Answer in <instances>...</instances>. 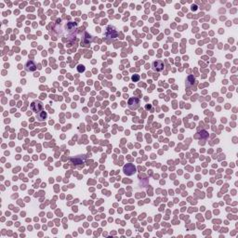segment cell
<instances>
[{
  "mask_svg": "<svg viewBox=\"0 0 238 238\" xmlns=\"http://www.w3.org/2000/svg\"><path fill=\"white\" fill-rule=\"evenodd\" d=\"M138 79H139V76H133V77H132V80H133V81H134V80H136V81H137Z\"/></svg>",
  "mask_w": 238,
  "mask_h": 238,
  "instance_id": "cell-9",
  "label": "cell"
},
{
  "mask_svg": "<svg viewBox=\"0 0 238 238\" xmlns=\"http://www.w3.org/2000/svg\"><path fill=\"white\" fill-rule=\"evenodd\" d=\"M31 108H32V110L33 111V112H39V111H41L42 110V108H43V104L41 103L39 100H35V102H32V104H31Z\"/></svg>",
  "mask_w": 238,
  "mask_h": 238,
  "instance_id": "cell-4",
  "label": "cell"
},
{
  "mask_svg": "<svg viewBox=\"0 0 238 238\" xmlns=\"http://www.w3.org/2000/svg\"><path fill=\"white\" fill-rule=\"evenodd\" d=\"M152 69L156 72H161L164 70V62L162 61H155L152 62Z\"/></svg>",
  "mask_w": 238,
  "mask_h": 238,
  "instance_id": "cell-3",
  "label": "cell"
},
{
  "mask_svg": "<svg viewBox=\"0 0 238 238\" xmlns=\"http://www.w3.org/2000/svg\"><path fill=\"white\" fill-rule=\"evenodd\" d=\"M124 172L126 175H128V176H131V175H133L136 172V168L132 164H126V165L124 166Z\"/></svg>",
  "mask_w": 238,
  "mask_h": 238,
  "instance_id": "cell-1",
  "label": "cell"
},
{
  "mask_svg": "<svg viewBox=\"0 0 238 238\" xmlns=\"http://www.w3.org/2000/svg\"><path fill=\"white\" fill-rule=\"evenodd\" d=\"M85 36H86V37H89V38H91V35H89L88 33H85ZM83 42H84L85 44H88V41L87 39H83Z\"/></svg>",
  "mask_w": 238,
  "mask_h": 238,
  "instance_id": "cell-7",
  "label": "cell"
},
{
  "mask_svg": "<svg viewBox=\"0 0 238 238\" xmlns=\"http://www.w3.org/2000/svg\"><path fill=\"white\" fill-rule=\"evenodd\" d=\"M128 106L130 109L136 110L137 108H139V106H140V100L137 98H131L128 100Z\"/></svg>",
  "mask_w": 238,
  "mask_h": 238,
  "instance_id": "cell-2",
  "label": "cell"
},
{
  "mask_svg": "<svg viewBox=\"0 0 238 238\" xmlns=\"http://www.w3.org/2000/svg\"><path fill=\"white\" fill-rule=\"evenodd\" d=\"M37 118L39 119V120H45V119L47 118V114L45 113V112H42V113H39V114H37Z\"/></svg>",
  "mask_w": 238,
  "mask_h": 238,
  "instance_id": "cell-6",
  "label": "cell"
},
{
  "mask_svg": "<svg viewBox=\"0 0 238 238\" xmlns=\"http://www.w3.org/2000/svg\"><path fill=\"white\" fill-rule=\"evenodd\" d=\"M25 70L28 72H33L36 70V64L33 61H28L25 64Z\"/></svg>",
  "mask_w": 238,
  "mask_h": 238,
  "instance_id": "cell-5",
  "label": "cell"
},
{
  "mask_svg": "<svg viewBox=\"0 0 238 238\" xmlns=\"http://www.w3.org/2000/svg\"><path fill=\"white\" fill-rule=\"evenodd\" d=\"M78 67H79V68H78V71H79L80 73H81V72H83V71H85V67H84L83 65H79Z\"/></svg>",
  "mask_w": 238,
  "mask_h": 238,
  "instance_id": "cell-8",
  "label": "cell"
}]
</instances>
